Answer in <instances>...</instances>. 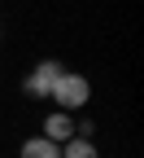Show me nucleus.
Masks as SVG:
<instances>
[{
  "instance_id": "obj_1",
  "label": "nucleus",
  "mask_w": 144,
  "mask_h": 158,
  "mask_svg": "<svg viewBox=\"0 0 144 158\" xmlns=\"http://www.w3.org/2000/svg\"><path fill=\"white\" fill-rule=\"evenodd\" d=\"M48 97L57 101V110H66V114H74V110H83V106H88V97H92V84H88L83 75H70V70H61Z\"/></svg>"
},
{
  "instance_id": "obj_2",
  "label": "nucleus",
  "mask_w": 144,
  "mask_h": 158,
  "mask_svg": "<svg viewBox=\"0 0 144 158\" xmlns=\"http://www.w3.org/2000/svg\"><path fill=\"white\" fill-rule=\"evenodd\" d=\"M57 75H61V62H53V57H48V62H39L31 75H26V97H35V101H44V97L53 92V84H57Z\"/></svg>"
},
{
  "instance_id": "obj_3",
  "label": "nucleus",
  "mask_w": 144,
  "mask_h": 158,
  "mask_svg": "<svg viewBox=\"0 0 144 158\" xmlns=\"http://www.w3.org/2000/svg\"><path fill=\"white\" fill-rule=\"evenodd\" d=\"M39 136H48L53 145H66L70 136H74V118H70L66 110H53V114L44 118V132H39Z\"/></svg>"
},
{
  "instance_id": "obj_4",
  "label": "nucleus",
  "mask_w": 144,
  "mask_h": 158,
  "mask_svg": "<svg viewBox=\"0 0 144 158\" xmlns=\"http://www.w3.org/2000/svg\"><path fill=\"white\" fill-rule=\"evenodd\" d=\"M22 158H61V145H53L48 136H31L22 145Z\"/></svg>"
},
{
  "instance_id": "obj_5",
  "label": "nucleus",
  "mask_w": 144,
  "mask_h": 158,
  "mask_svg": "<svg viewBox=\"0 0 144 158\" xmlns=\"http://www.w3.org/2000/svg\"><path fill=\"white\" fill-rule=\"evenodd\" d=\"M61 158H100V149L92 141H83V136H70V141L61 145Z\"/></svg>"
}]
</instances>
